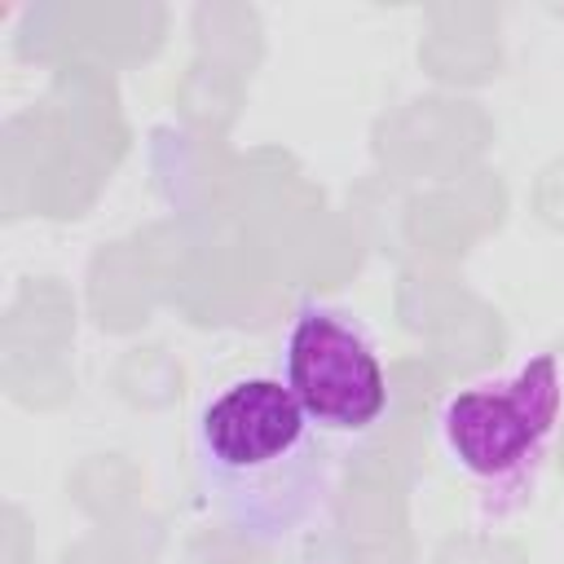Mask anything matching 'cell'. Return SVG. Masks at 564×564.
I'll list each match as a JSON object with an SVG mask.
<instances>
[{
    "label": "cell",
    "instance_id": "6da1fadb",
    "mask_svg": "<svg viewBox=\"0 0 564 564\" xmlns=\"http://www.w3.org/2000/svg\"><path fill=\"white\" fill-rule=\"evenodd\" d=\"M189 463L212 516L256 546H291L326 524L339 463L282 375H238L194 414Z\"/></svg>",
    "mask_w": 564,
    "mask_h": 564
},
{
    "label": "cell",
    "instance_id": "7a4b0ae2",
    "mask_svg": "<svg viewBox=\"0 0 564 564\" xmlns=\"http://www.w3.org/2000/svg\"><path fill=\"white\" fill-rule=\"evenodd\" d=\"M564 410V370L555 352H533L507 379L458 388L441 405V445L476 485L485 516L520 511L546 467Z\"/></svg>",
    "mask_w": 564,
    "mask_h": 564
},
{
    "label": "cell",
    "instance_id": "3957f363",
    "mask_svg": "<svg viewBox=\"0 0 564 564\" xmlns=\"http://www.w3.org/2000/svg\"><path fill=\"white\" fill-rule=\"evenodd\" d=\"M282 383L326 436H366L388 410V370L366 322L330 300L295 308L282 339Z\"/></svg>",
    "mask_w": 564,
    "mask_h": 564
}]
</instances>
